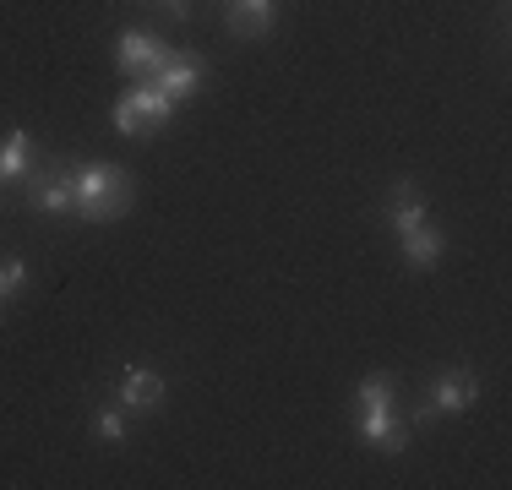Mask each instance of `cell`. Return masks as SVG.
Instances as JSON below:
<instances>
[{
    "instance_id": "1",
    "label": "cell",
    "mask_w": 512,
    "mask_h": 490,
    "mask_svg": "<svg viewBox=\"0 0 512 490\" xmlns=\"http://www.w3.org/2000/svg\"><path fill=\"white\" fill-rule=\"evenodd\" d=\"M131 175L120 164H77V213L93 218V224H109L131 207Z\"/></svg>"
},
{
    "instance_id": "2",
    "label": "cell",
    "mask_w": 512,
    "mask_h": 490,
    "mask_svg": "<svg viewBox=\"0 0 512 490\" xmlns=\"http://www.w3.org/2000/svg\"><path fill=\"white\" fill-rule=\"evenodd\" d=\"M28 207H39V213H77V164H66V158H55V164L33 169L28 175Z\"/></svg>"
},
{
    "instance_id": "3",
    "label": "cell",
    "mask_w": 512,
    "mask_h": 490,
    "mask_svg": "<svg viewBox=\"0 0 512 490\" xmlns=\"http://www.w3.org/2000/svg\"><path fill=\"white\" fill-rule=\"evenodd\" d=\"M169 109H175V98L158 93L153 82H148V88H131V93L115 104V126L126 131V137H148V131H158V126L169 120Z\"/></svg>"
},
{
    "instance_id": "4",
    "label": "cell",
    "mask_w": 512,
    "mask_h": 490,
    "mask_svg": "<svg viewBox=\"0 0 512 490\" xmlns=\"http://www.w3.org/2000/svg\"><path fill=\"white\" fill-rule=\"evenodd\" d=\"M164 55H169V44H158V33H120V49H115L126 77H153L164 66Z\"/></svg>"
},
{
    "instance_id": "5",
    "label": "cell",
    "mask_w": 512,
    "mask_h": 490,
    "mask_svg": "<svg viewBox=\"0 0 512 490\" xmlns=\"http://www.w3.org/2000/svg\"><path fill=\"white\" fill-rule=\"evenodd\" d=\"M148 82L180 104V98H191V93L202 88V60H197V55H164V66H158Z\"/></svg>"
},
{
    "instance_id": "6",
    "label": "cell",
    "mask_w": 512,
    "mask_h": 490,
    "mask_svg": "<svg viewBox=\"0 0 512 490\" xmlns=\"http://www.w3.org/2000/svg\"><path fill=\"white\" fill-rule=\"evenodd\" d=\"M273 17H278V0H229V11H224L235 39H262L273 28Z\"/></svg>"
},
{
    "instance_id": "7",
    "label": "cell",
    "mask_w": 512,
    "mask_h": 490,
    "mask_svg": "<svg viewBox=\"0 0 512 490\" xmlns=\"http://www.w3.org/2000/svg\"><path fill=\"white\" fill-rule=\"evenodd\" d=\"M474 398H480V376L474 371H447L442 382L431 387V409L436 414H463Z\"/></svg>"
},
{
    "instance_id": "8",
    "label": "cell",
    "mask_w": 512,
    "mask_h": 490,
    "mask_svg": "<svg viewBox=\"0 0 512 490\" xmlns=\"http://www.w3.org/2000/svg\"><path fill=\"white\" fill-rule=\"evenodd\" d=\"M382 213H387V224H393L398 235H409V229H420L425 218H431V213H425V196H420V186H409V180H404V186H393V191H387Z\"/></svg>"
},
{
    "instance_id": "9",
    "label": "cell",
    "mask_w": 512,
    "mask_h": 490,
    "mask_svg": "<svg viewBox=\"0 0 512 490\" xmlns=\"http://www.w3.org/2000/svg\"><path fill=\"white\" fill-rule=\"evenodd\" d=\"M120 403H126L131 414H148L164 403V376L158 371H126L120 376Z\"/></svg>"
},
{
    "instance_id": "10",
    "label": "cell",
    "mask_w": 512,
    "mask_h": 490,
    "mask_svg": "<svg viewBox=\"0 0 512 490\" xmlns=\"http://www.w3.org/2000/svg\"><path fill=\"white\" fill-rule=\"evenodd\" d=\"M33 175V137L28 131H11L0 142V180H28Z\"/></svg>"
},
{
    "instance_id": "11",
    "label": "cell",
    "mask_w": 512,
    "mask_h": 490,
    "mask_svg": "<svg viewBox=\"0 0 512 490\" xmlns=\"http://www.w3.org/2000/svg\"><path fill=\"white\" fill-rule=\"evenodd\" d=\"M442 251H447V240L436 235V229H425V224L404 235V262L409 267H436V262H442Z\"/></svg>"
},
{
    "instance_id": "12",
    "label": "cell",
    "mask_w": 512,
    "mask_h": 490,
    "mask_svg": "<svg viewBox=\"0 0 512 490\" xmlns=\"http://www.w3.org/2000/svg\"><path fill=\"white\" fill-rule=\"evenodd\" d=\"M28 284V262L22 256H0V322H6V300Z\"/></svg>"
},
{
    "instance_id": "13",
    "label": "cell",
    "mask_w": 512,
    "mask_h": 490,
    "mask_svg": "<svg viewBox=\"0 0 512 490\" xmlns=\"http://www.w3.org/2000/svg\"><path fill=\"white\" fill-rule=\"evenodd\" d=\"M99 441H109V447H120V441H126V420H120V409H104L99 414Z\"/></svg>"
},
{
    "instance_id": "14",
    "label": "cell",
    "mask_w": 512,
    "mask_h": 490,
    "mask_svg": "<svg viewBox=\"0 0 512 490\" xmlns=\"http://www.w3.org/2000/svg\"><path fill=\"white\" fill-rule=\"evenodd\" d=\"M164 6L175 11V17H191V6H186V0H164Z\"/></svg>"
}]
</instances>
